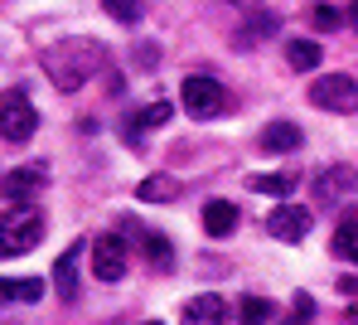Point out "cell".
I'll list each match as a JSON object with an SVG mask.
<instances>
[{
  "instance_id": "1",
  "label": "cell",
  "mask_w": 358,
  "mask_h": 325,
  "mask_svg": "<svg viewBox=\"0 0 358 325\" xmlns=\"http://www.w3.org/2000/svg\"><path fill=\"white\" fill-rule=\"evenodd\" d=\"M102 64H107V49L97 39H59L54 49H44V73L59 92H78Z\"/></svg>"
},
{
  "instance_id": "2",
  "label": "cell",
  "mask_w": 358,
  "mask_h": 325,
  "mask_svg": "<svg viewBox=\"0 0 358 325\" xmlns=\"http://www.w3.org/2000/svg\"><path fill=\"white\" fill-rule=\"evenodd\" d=\"M44 243V214L29 204H15L10 214H0V258H20L34 253Z\"/></svg>"
},
{
  "instance_id": "3",
  "label": "cell",
  "mask_w": 358,
  "mask_h": 325,
  "mask_svg": "<svg viewBox=\"0 0 358 325\" xmlns=\"http://www.w3.org/2000/svg\"><path fill=\"white\" fill-rule=\"evenodd\" d=\"M179 97H184V112L194 117V122H213V117H223L228 112V88L218 83V78H208V73H189L184 78V88H179Z\"/></svg>"
},
{
  "instance_id": "4",
  "label": "cell",
  "mask_w": 358,
  "mask_h": 325,
  "mask_svg": "<svg viewBox=\"0 0 358 325\" xmlns=\"http://www.w3.org/2000/svg\"><path fill=\"white\" fill-rule=\"evenodd\" d=\"M34 131H39L34 102H29L24 92H5V97H0V136H5L10 146H24Z\"/></svg>"
},
{
  "instance_id": "5",
  "label": "cell",
  "mask_w": 358,
  "mask_h": 325,
  "mask_svg": "<svg viewBox=\"0 0 358 325\" xmlns=\"http://www.w3.org/2000/svg\"><path fill=\"white\" fill-rule=\"evenodd\" d=\"M310 102L320 112H358V83L349 73H324L310 83Z\"/></svg>"
},
{
  "instance_id": "6",
  "label": "cell",
  "mask_w": 358,
  "mask_h": 325,
  "mask_svg": "<svg viewBox=\"0 0 358 325\" xmlns=\"http://www.w3.org/2000/svg\"><path fill=\"white\" fill-rule=\"evenodd\" d=\"M126 267H131V253H126V238H121V233L92 238V277H97V282H121Z\"/></svg>"
},
{
  "instance_id": "7",
  "label": "cell",
  "mask_w": 358,
  "mask_h": 325,
  "mask_svg": "<svg viewBox=\"0 0 358 325\" xmlns=\"http://www.w3.org/2000/svg\"><path fill=\"white\" fill-rule=\"evenodd\" d=\"M310 223H315V214L300 209V204H281L276 214H266V233H271L276 243H300V238L310 233Z\"/></svg>"
},
{
  "instance_id": "8",
  "label": "cell",
  "mask_w": 358,
  "mask_h": 325,
  "mask_svg": "<svg viewBox=\"0 0 358 325\" xmlns=\"http://www.w3.org/2000/svg\"><path fill=\"white\" fill-rule=\"evenodd\" d=\"M349 195H358V175L349 165H329V170L315 175V199L320 204H344Z\"/></svg>"
},
{
  "instance_id": "9",
  "label": "cell",
  "mask_w": 358,
  "mask_h": 325,
  "mask_svg": "<svg viewBox=\"0 0 358 325\" xmlns=\"http://www.w3.org/2000/svg\"><path fill=\"white\" fill-rule=\"evenodd\" d=\"M44 165H20V170H10V175H0V195L15 199V204H24V199H34L44 190Z\"/></svg>"
},
{
  "instance_id": "10",
  "label": "cell",
  "mask_w": 358,
  "mask_h": 325,
  "mask_svg": "<svg viewBox=\"0 0 358 325\" xmlns=\"http://www.w3.org/2000/svg\"><path fill=\"white\" fill-rule=\"evenodd\" d=\"M257 141H262V151H271V155H286V151H300L305 131H300L296 122H266Z\"/></svg>"
},
{
  "instance_id": "11",
  "label": "cell",
  "mask_w": 358,
  "mask_h": 325,
  "mask_svg": "<svg viewBox=\"0 0 358 325\" xmlns=\"http://www.w3.org/2000/svg\"><path fill=\"white\" fill-rule=\"evenodd\" d=\"M83 253H87V243H73V248L59 253V262H54V286H59L63 301L78 296V262H83Z\"/></svg>"
},
{
  "instance_id": "12",
  "label": "cell",
  "mask_w": 358,
  "mask_h": 325,
  "mask_svg": "<svg viewBox=\"0 0 358 325\" xmlns=\"http://www.w3.org/2000/svg\"><path fill=\"white\" fill-rule=\"evenodd\" d=\"M233 228H238V204L208 199V204H203V233H208V238H228Z\"/></svg>"
},
{
  "instance_id": "13",
  "label": "cell",
  "mask_w": 358,
  "mask_h": 325,
  "mask_svg": "<svg viewBox=\"0 0 358 325\" xmlns=\"http://www.w3.org/2000/svg\"><path fill=\"white\" fill-rule=\"evenodd\" d=\"M223 316H228V301L218 291H199L184 301V321H223Z\"/></svg>"
},
{
  "instance_id": "14",
  "label": "cell",
  "mask_w": 358,
  "mask_h": 325,
  "mask_svg": "<svg viewBox=\"0 0 358 325\" xmlns=\"http://www.w3.org/2000/svg\"><path fill=\"white\" fill-rule=\"evenodd\" d=\"M44 296V282L39 277H0V301H39Z\"/></svg>"
},
{
  "instance_id": "15",
  "label": "cell",
  "mask_w": 358,
  "mask_h": 325,
  "mask_svg": "<svg viewBox=\"0 0 358 325\" xmlns=\"http://www.w3.org/2000/svg\"><path fill=\"white\" fill-rule=\"evenodd\" d=\"M136 199H141V204H170V199H179V180H170V175H150V180L136 185Z\"/></svg>"
},
{
  "instance_id": "16",
  "label": "cell",
  "mask_w": 358,
  "mask_h": 325,
  "mask_svg": "<svg viewBox=\"0 0 358 325\" xmlns=\"http://www.w3.org/2000/svg\"><path fill=\"white\" fill-rule=\"evenodd\" d=\"M320 59H324V54H320V44H315V39H291V44H286V64L296 68V73L320 68Z\"/></svg>"
},
{
  "instance_id": "17",
  "label": "cell",
  "mask_w": 358,
  "mask_h": 325,
  "mask_svg": "<svg viewBox=\"0 0 358 325\" xmlns=\"http://www.w3.org/2000/svg\"><path fill=\"white\" fill-rule=\"evenodd\" d=\"M247 185H252L257 195H276V199H286V195H291V190L300 185V180H296V175H286V170H271V175H252Z\"/></svg>"
},
{
  "instance_id": "18",
  "label": "cell",
  "mask_w": 358,
  "mask_h": 325,
  "mask_svg": "<svg viewBox=\"0 0 358 325\" xmlns=\"http://www.w3.org/2000/svg\"><path fill=\"white\" fill-rule=\"evenodd\" d=\"M334 253L358 267V214L349 219V223H339V228H334Z\"/></svg>"
},
{
  "instance_id": "19",
  "label": "cell",
  "mask_w": 358,
  "mask_h": 325,
  "mask_svg": "<svg viewBox=\"0 0 358 325\" xmlns=\"http://www.w3.org/2000/svg\"><path fill=\"white\" fill-rule=\"evenodd\" d=\"M145 258L155 262L160 272H170V267H175V248H170V238H160V233H145Z\"/></svg>"
},
{
  "instance_id": "20",
  "label": "cell",
  "mask_w": 358,
  "mask_h": 325,
  "mask_svg": "<svg viewBox=\"0 0 358 325\" xmlns=\"http://www.w3.org/2000/svg\"><path fill=\"white\" fill-rule=\"evenodd\" d=\"M102 5L117 25H141V15H145V0H102Z\"/></svg>"
},
{
  "instance_id": "21",
  "label": "cell",
  "mask_w": 358,
  "mask_h": 325,
  "mask_svg": "<svg viewBox=\"0 0 358 325\" xmlns=\"http://www.w3.org/2000/svg\"><path fill=\"white\" fill-rule=\"evenodd\" d=\"M281 29V20L276 15H266V10H252V34H242V44H252V39H271Z\"/></svg>"
},
{
  "instance_id": "22",
  "label": "cell",
  "mask_w": 358,
  "mask_h": 325,
  "mask_svg": "<svg viewBox=\"0 0 358 325\" xmlns=\"http://www.w3.org/2000/svg\"><path fill=\"white\" fill-rule=\"evenodd\" d=\"M165 122H170V102H150V107H145V112H141V117H136V122H131V127H126V131H145V127H165Z\"/></svg>"
},
{
  "instance_id": "23",
  "label": "cell",
  "mask_w": 358,
  "mask_h": 325,
  "mask_svg": "<svg viewBox=\"0 0 358 325\" xmlns=\"http://www.w3.org/2000/svg\"><path fill=\"white\" fill-rule=\"evenodd\" d=\"M310 20H315V29H320V34H329V29H339V25H344V15H339L334 5H315V15H310Z\"/></svg>"
},
{
  "instance_id": "24",
  "label": "cell",
  "mask_w": 358,
  "mask_h": 325,
  "mask_svg": "<svg viewBox=\"0 0 358 325\" xmlns=\"http://www.w3.org/2000/svg\"><path fill=\"white\" fill-rule=\"evenodd\" d=\"M271 316H276L271 301H262V296H247L242 301V321H271Z\"/></svg>"
},
{
  "instance_id": "25",
  "label": "cell",
  "mask_w": 358,
  "mask_h": 325,
  "mask_svg": "<svg viewBox=\"0 0 358 325\" xmlns=\"http://www.w3.org/2000/svg\"><path fill=\"white\" fill-rule=\"evenodd\" d=\"M291 311H296L300 321H305V316H315V301H310V296H305V291H300V296H296V306H291Z\"/></svg>"
},
{
  "instance_id": "26",
  "label": "cell",
  "mask_w": 358,
  "mask_h": 325,
  "mask_svg": "<svg viewBox=\"0 0 358 325\" xmlns=\"http://www.w3.org/2000/svg\"><path fill=\"white\" fill-rule=\"evenodd\" d=\"M339 291H349V296H358V277H344V282H339Z\"/></svg>"
},
{
  "instance_id": "27",
  "label": "cell",
  "mask_w": 358,
  "mask_h": 325,
  "mask_svg": "<svg viewBox=\"0 0 358 325\" xmlns=\"http://www.w3.org/2000/svg\"><path fill=\"white\" fill-rule=\"evenodd\" d=\"M344 20H349V25L358 29V0H349V10H344Z\"/></svg>"
},
{
  "instance_id": "28",
  "label": "cell",
  "mask_w": 358,
  "mask_h": 325,
  "mask_svg": "<svg viewBox=\"0 0 358 325\" xmlns=\"http://www.w3.org/2000/svg\"><path fill=\"white\" fill-rule=\"evenodd\" d=\"M233 5H238V10H257V0H233Z\"/></svg>"
}]
</instances>
